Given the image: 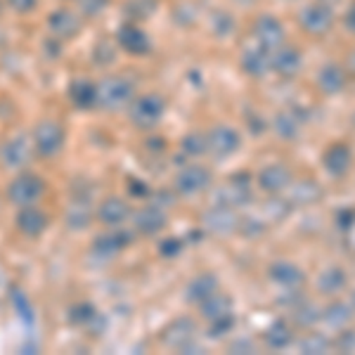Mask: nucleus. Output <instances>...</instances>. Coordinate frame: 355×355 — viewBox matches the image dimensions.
Wrapping results in <instances>:
<instances>
[{
    "label": "nucleus",
    "mask_w": 355,
    "mask_h": 355,
    "mask_svg": "<svg viewBox=\"0 0 355 355\" xmlns=\"http://www.w3.org/2000/svg\"><path fill=\"white\" fill-rule=\"evenodd\" d=\"M133 102V83L123 76H110L97 85V105L105 110H121Z\"/></svg>",
    "instance_id": "f257e3e1"
},
{
    "label": "nucleus",
    "mask_w": 355,
    "mask_h": 355,
    "mask_svg": "<svg viewBox=\"0 0 355 355\" xmlns=\"http://www.w3.org/2000/svg\"><path fill=\"white\" fill-rule=\"evenodd\" d=\"M45 194V182L43 178L33 175V173H21L17 175L8 187V197L10 202L21 206H33Z\"/></svg>",
    "instance_id": "f03ea898"
},
{
    "label": "nucleus",
    "mask_w": 355,
    "mask_h": 355,
    "mask_svg": "<svg viewBox=\"0 0 355 355\" xmlns=\"http://www.w3.org/2000/svg\"><path fill=\"white\" fill-rule=\"evenodd\" d=\"M299 24L311 36H324L334 26V12L327 3H313L299 12Z\"/></svg>",
    "instance_id": "7ed1b4c3"
},
{
    "label": "nucleus",
    "mask_w": 355,
    "mask_h": 355,
    "mask_svg": "<svg viewBox=\"0 0 355 355\" xmlns=\"http://www.w3.org/2000/svg\"><path fill=\"white\" fill-rule=\"evenodd\" d=\"M164 100L159 95H140L137 100L130 102V119L137 128H152L162 121L164 116Z\"/></svg>",
    "instance_id": "20e7f679"
},
{
    "label": "nucleus",
    "mask_w": 355,
    "mask_h": 355,
    "mask_svg": "<svg viewBox=\"0 0 355 355\" xmlns=\"http://www.w3.org/2000/svg\"><path fill=\"white\" fill-rule=\"evenodd\" d=\"M242 145V137L232 125H216L209 135H206V152H211L216 159H227Z\"/></svg>",
    "instance_id": "39448f33"
},
{
    "label": "nucleus",
    "mask_w": 355,
    "mask_h": 355,
    "mask_svg": "<svg viewBox=\"0 0 355 355\" xmlns=\"http://www.w3.org/2000/svg\"><path fill=\"white\" fill-rule=\"evenodd\" d=\"M64 140H67V133L62 128V123L57 121H45L36 128L33 133V147H36L38 154L43 157H55L57 152L64 147Z\"/></svg>",
    "instance_id": "423d86ee"
},
{
    "label": "nucleus",
    "mask_w": 355,
    "mask_h": 355,
    "mask_svg": "<svg viewBox=\"0 0 355 355\" xmlns=\"http://www.w3.org/2000/svg\"><path fill=\"white\" fill-rule=\"evenodd\" d=\"M218 204L225 206H244L251 202V175L234 173L218 192Z\"/></svg>",
    "instance_id": "0eeeda50"
},
{
    "label": "nucleus",
    "mask_w": 355,
    "mask_h": 355,
    "mask_svg": "<svg viewBox=\"0 0 355 355\" xmlns=\"http://www.w3.org/2000/svg\"><path fill=\"white\" fill-rule=\"evenodd\" d=\"M194 336H197V324L190 318H178L166 329L164 341L178 351H199V346H194Z\"/></svg>",
    "instance_id": "6e6552de"
},
{
    "label": "nucleus",
    "mask_w": 355,
    "mask_h": 355,
    "mask_svg": "<svg viewBox=\"0 0 355 355\" xmlns=\"http://www.w3.org/2000/svg\"><path fill=\"white\" fill-rule=\"evenodd\" d=\"M254 38L256 43H261L263 48H279L284 43V26L277 17L272 15H261L254 21Z\"/></svg>",
    "instance_id": "1a4fd4ad"
},
{
    "label": "nucleus",
    "mask_w": 355,
    "mask_h": 355,
    "mask_svg": "<svg viewBox=\"0 0 355 355\" xmlns=\"http://www.w3.org/2000/svg\"><path fill=\"white\" fill-rule=\"evenodd\" d=\"M242 69H244V73H249V76H254V78L266 76L272 69V50L263 48L261 43L249 45L242 53Z\"/></svg>",
    "instance_id": "9d476101"
},
{
    "label": "nucleus",
    "mask_w": 355,
    "mask_h": 355,
    "mask_svg": "<svg viewBox=\"0 0 355 355\" xmlns=\"http://www.w3.org/2000/svg\"><path fill=\"white\" fill-rule=\"evenodd\" d=\"M322 166L331 178H343L353 166L351 147H348L346 142H334V145H329L322 157Z\"/></svg>",
    "instance_id": "9b49d317"
},
{
    "label": "nucleus",
    "mask_w": 355,
    "mask_h": 355,
    "mask_svg": "<svg viewBox=\"0 0 355 355\" xmlns=\"http://www.w3.org/2000/svg\"><path fill=\"white\" fill-rule=\"evenodd\" d=\"M209 185H211V173L199 164L185 166L175 178V187H178V192H182V194H199Z\"/></svg>",
    "instance_id": "f8f14e48"
},
{
    "label": "nucleus",
    "mask_w": 355,
    "mask_h": 355,
    "mask_svg": "<svg viewBox=\"0 0 355 355\" xmlns=\"http://www.w3.org/2000/svg\"><path fill=\"white\" fill-rule=\"evenodd\" d=\"M294 182V175L284 164H270L259 173V187L263 192H270V194H279L282 190Z\"/></svg>",
    "instance_id": "ddd939ff"
},
{
    "label": "nucleus",
    "mask_w": 355,
    "mask_h": 355,
    "mask_svg": "<svg viewBox=\"0 0 355 355\" xmlns=\"http://www.w3.org/2000/svg\"><path fill=\"white\" fill-rule=\"evenodd\" d=\"M90 218H93V202H90V190H76L71 204H69L67 211V220L69 227L73 230H83V227L90 225Z\"/></svg>",
    "instance_id": "4468645a"
},
{
    "label": "nucleus",
    "mask_w": 355,
    "mask_h": 355,
    "mask_svg": "<svg viewBox=\"0 0 355 355\" xmlns=\"http://www.w3.org/2000/svg\"><path fill=\"white\" fill-rule=\"evenodd\" d=\"M204 220H206V227L216 234H232L239 230V218L234 216L232 206H225V204H216L214 209H209Z\"/></svg>",
    "instance_id": "2eb2a0df"
},
{
    "label": "nucleus",
    "mask_w": 355,
    "mask_h": 355,
    "mask_svg": "<svg viewBox=\"0 0 355 355\" xmlns=\"http://www.w3.org/2000/svg\"><path fill=\"white\" fill-rule=\"evenodd\" d=\"M48 26L55 38H60V41H71V38H76L78 31H81V19H78L71 10H55V12L48 17Z\"/></svg>",
    "instance_id": "dca6fc26"
},
{
    "label": "nucleus",
    "mask_w": 355,
    "mask_h": 355,
    "mask_svg": "<svg viewBox=\"0 0 355 355\" xmlns=\"http://www.w3.org/2000/svg\"><path fill=\"white\" fill-rule=\"evenodd\" d=\"M268 275H270V279L275 284H279V287H284V289H296L306 282L303 268H299L291 261H275Z\"/></svg>",
    "instance_id": "f3484780"
},
{
    "label": "nucleus",
    "mask_w": 355,
    "mask_h": 355,
    "mask_svg": "<svg viewBox=\"0 0 355 355\" xmlns=\"http://www.w3.org/2000/svg\"><path fill=\"white\" fill-rule=\"evenodd\" d=\"M303 67V57L296 48H289V45H279L272 53V69L279 73L282 78H294L299 76Z\"/></svg>",
    "instance_id": "a211bd4d"
},
{
    "label": "nucleus",
    "mask_w": 355,
    "mask_h": 355,
    "mask_svg": "<svg viewBox=\"0 0 355 355\" xmlns=\"http://www.w3.org/2000/svg\"><path fill=\"white\" fill-rule=\"evenodd\" d=\"M45 227H48V216L41 209H36V204L21 206V211L17 214V230L26 237H38L45 232Z\"/></svg>",
    "instance_id": "6ab92c4d"
},
{
    "label": "nucleus",
    "mask_w": 355,
    "mask_h": 355,
    "mask_svg": "<svg viewBox=\"0 0 355 355\" xmlns=\"http://www.w3.org/2000/svg\"><path fill=\"white\" fill-rule=\"evenodd\" d=\"M119 45H121L125 53H130V55H147L152 48L147 33L135 24H123L121 26V31H119Z\"/></svg>",
    "instance_id": "aec40b11"
},
{
    "label": "nucleus",
    "mask_w": 355,
    "mask_h": 355,
    "mask_svg": "<svg viewBox=\"0 0 355 355\" xmlns=\"http://www.w3.org/2000/svg\"><path fill=\"white\" fill-rule=\"evenodd\" d=\"M0 159L8 168H21V166L28 164L31 159V145H28L26 137H12L3 145V152H0Z\"/></svg>",
    "instance_id": "412c9836"
},
{
    "label": "nucleus",
    "mask_w": 355,
    "mask_h": 355,
    "mask_svg": "<svg viewBox=\"0 0 355 355\" xmlns=\"http://www.w3.org/2000/svg\"><path fill=\"white\" fill-rule=\"evenodd\" d=\"M133 223H135L137 232L152 237V234H159L166 227V214L159 206H147V209L137 211Z\"/></svg>",
    "instance_id": "4be33fe9"
},
{
    "label": "nucleus",
    "mask_w": 355,
    "mask_h": 355,
    "mask_svg": "<svg viewBox=\"0 0 355 355\" xmlns=\"http://www.w3.org/2000/svg\"><path fill=\"white\" fill-rule=\"evenodd\" d=\"M318 88L324 95H339L346 88V71L341 64H324L318 71Z\"/></svg>",
    "instance_id": "5701e85b"
},
{
    "label": "nucleus",
    "mask_w": 355,
    "mask_h": 355,
    "mask_svg": "<svg viewBox=\"0 0 355 355\" xmlns=\"http://www.w3.org/2000/svg\"><path fill=\"white\" fill-rule=\"evenodd\" d=\"M128 244H130V234L128 232H112V234H105V237L97 239V242L93 244V254L100 261H110L121 249H125Z\"/></svg>",
    "instance_id": "b1692460"
},
{
    "label": "nucleus",
    "mask_w": 355,
    "mask_h": 355,
    "mask_svg": "<svg viewBox=\"0 0 355 355\" xmlns=\"http://www.w3.org/2000/svg\"><path fill=\"white\" fill-rule=\"evenodd\" d=\"M130 216V209L123 199L119 197H112V199H105L97 209V218H100L105 225H112V227H119L121 223L128 220Z\"/></svg>",
    "instance_id": "393cba45"
},
{
    "label": "nucleus",
    "mask_w": 355,
    "mask_h": 355,
    "mask_svg": "<svg viewBox=\"0 0 355 355\" xmlns=\"http://www.w3.org/2000/svg\"><path fill=\"white\" fill-rule=\"evenodd\" d=\"M218 291V279H216V275H199V277H194L190 284H187V291H185V299L187 303H204L209 299L211 294H216Z\"/></svg>",
    "instance_id": "a878e982"
},
{
    "label": "nucleus",
    "mask_w": 355,
    "mask_h": 355,
    "mask_svg": "<svg viewBox=\"0 0 355 355\" xmlns=\"http://www.w3.org/2000/svg\"><path fill=\"white\" fill-rule=\"evenodd\" d=\"M69 97L78 110H90L97 105V85L93 81H73L69 88Z\"/></svg>",
    "instance_id": "bb28decb"
},
{
    "label": "nucleus",
    "mask_w": 355,
    "mask_h": 355,
    "mask_svg": "<svg viewBox=\"0 0 355 355\" xmlns=\"http://www.w3.org/2000/svg\"><path fill=\"white\" fill-rule=\"evenodd\" d=\"M291 341H294V331H291V327L284 320H275L270 327L266 329V343L272 351H284V348L291 346Z\"/></svg>",
    "instance_id": "cd10ccee"
},
{
    "label": "nucleus",
    "mask_w": 355,
    "mask_h": 355,
    "mask_svg": "<svg viewBox=\"0 0 355 355\" xmlns=\"http://www.w3.org/2000/svg\"><path fill=\"white\" fill-rule=\"evenodd\" d=\"M320 199H322V187H320L315 180L294 182V190H291V204L311 206V204H318Z\"/></svg>",
    "instance_id": "c85d7f7f"
},
{
    "label": "nucleus",
    "mask_w": 355,
    "mask_h": 355,
    "mask_svg": "<svg viewBox=\"0 0 355 355\" xmlns=\"http://www.w3.org/2000/svg\"><path fill=\"white\" fill-rule=\"evenodd\" d=\"M322 320L329 324L331 329H343L353 320V308L348 306V303L334 301L322 311Z\"/></svg>",
    "instance_id": "c756f323"
},
{
    "label": "nucleus",
    "mask_w": 355,
    "mask_h": 355,
    "mask_svg": "<svg viewBox=\"0 0 355 355\" xmlns=\"http://www.w3.org/2000/svg\"><path fill=\"white\" fill-rule=\"evenodd\" d=\"M202 306V315L206 320H216V318H223V315H230L232 313V299L225 294H211L209 299L204 303H199Z\"/></svg>",
    "instance_id": "7c9ffc66"
},
{
    "label": "nucleus",
    "mask_w": 355,
    "mask_h": 355,
    "mask_svg": "<svg viewBox=\"0 0 355 355\" xmlns=\"http://www.w3.org/2000/svg\"><path fill=\"white\" fill-rule=\"evenodd\" d=\"M275 130H277L279 137L284 140H294L296 135L301 133V119L296 110H289V112H279L275 116Z\"/></svg>",
    "instance_id": "2f4dec72"
},
{
    "label": "nucleus",
    "mask_w": 355,
    "mask_h": 355,
    "mask_svg": "<svg viewBox=\"0 0 355 355\" xmlns=\"http://www.w3.org/2000/svg\"><path fill=\"white\" fill-rule=\"evenodd\" d=\"M343 287H346V272H343L341 268L331 266L327 270L320 272L318 289L322 291V294H339Z\"/></svg>",
    "instance_id": "473e14b6"
},
{
    "label": "nucleus",
    "mask_w": 355,
    "mask_h": 355,
    "mask_svg": "<svg viewBox=\"0 0 355 355\" xmlns=\"http://www.w3.org/2000/svg\"><path fill=\"white\" fill-rule=\"evenodd\" d=\"M320 320H322V308H318L315 303L303 301L294 308V322L299 324V327L308 329V327H313V324H318Z\"/></svg>",
    "instance_id": "72a5a7b5"
},
{
    "label": "nucleus",
    "mask_w": 355,
    "mask_h": 355,
    "mask_svg": "<svg viewBox=\"0 0 355 355\" xmlns=\"http://www.w3.org/2000/svg\"><path fill=\"white\" fill-rule=\"evenodd\" d=\"M301 353H308V355H322V353H329L331 348H334V343H331L324 334H308L306 339L301 341Z\"/></svg>",
    "instance_id": "f704fd0d"
},
{
    "label": "nucleus",
    "mask_w": 355,
    "mask_h": 355,
    "mask_svg": "<svg viewBox=\"0 0 355 355\" xmlns=\"http://www.w3.org/2000/svg\"><path fill=\"white\" fill-rule=\"evenodd\" d=\"M211 26H214L216 36L225 38V36H232V31H234V26H237V21H234L232 15H227V12H223V10H218V12L211 17Z\"/></svg>",
    "instance_id": "c9c22d12"
},
{
    "label": "nucleus",
    "mask_w": 355,
    "mask_h": 355,
    "mask_svg": "<svg viewBox=\"0 0 355 355\" xmlns=\"http://www.w3.org/2000/svg\"><path fill=\"white\" fill-rule=\"evenodd\" d=\"M234 327V315H223V318H216V320H209V331L206 334L211 336V339H223V336L227 334V331H232Z\"/></svg>",
    "instance_id": "e433bc0d"
},
{
    "label": "nucleus",
    "mask_w": 355,
    "mask_h": 355,
    "mask_svg": "<svg viewBox=\"0 0 355 355\" xmlns=\"http://www.w3.org/2000/svg\"><path fill=\"white\" fill-rule=\"evenodd\" d=\"M291 209H294L291 199H272L266 206V214L270 216V220H284L291 214Z\"/></svg>",
    "instance_id": "4c0bfd02"
},
{
    "label": "nucleus",
    "mask_w": 355,
    "mask_h": 355,
    "mask_svg": "<svg viewBox=\"0 0 355 355\" xmlns=\"http://www.w3.org/2000/svg\"><path fill=\"white\" fill-rule=\"evenodd\" d=\"M157 10V0H130L128 3V15L133 19H147Z\"/></svg>",
    "instance_id": "58836bf2"
},
{
    "label": "nucleus",
    "mask_w": 355,
    "mask_h": 355,
    "mask_svg": "<svg viewBox=\"0 0 355 355\" xmlns=\"http://www.w3.org/2000/svg\"><path fill=\"white\" fill-rule=\"evenodd\" d=\"M182 152L187 157H199V154L206 152V135H199V133H192L182 140Z\"/></svg>",
    "instance_id": "ea45409f"
},
{
    "label": "nucleus",
    "mask_w": 355,
    "mask_h": 355,
    "mask_svg": "<svg viewBox=\"0 0 355 355\" xmlns=\"http://www.w3.org/2000/svg\"><path fill=\"white\" fill-rule=\"evenodd\" d=\"M97 318H100V315H97V311L90 306V303H78V306L71 311V320L76 324H93Z\"/></svg>",
    "instance_id": "a19ab883"
},
{
    "label": "nucleus",
    "mask_w": 355,
    "mask_h": 355,
    "mask_svg": "<svg viewBox=\"0 0 355 355\" xmlns=\"http://www.w3.org/2000/svg\"><path fill=\"white\" fill-rule=\"evenodd\" d=\"M107 3H110V0H78V8H81L83 17L93 19V17H100L102 12H105Z\"/></svg>",
    "instance_id": "79ce46f5"
},
{
    "label": "nucleus",
    "mask_w": 355,
    "mask_h": 355,
    "mask_svg": "<svg viewBox=\"0 0 355 355\" xmlns=\"http://www.w3.org/2000/svg\"><path fill=\"white\" fill-rule=\"evenodd\" d=\"M182 251V242L178 237H171V239H164L162 244H159V254L164 256V259H178Z\"/></svg>",
    "instance_id": "37998d69"
},
{
    "label": "nucleus",
    "mask_w": 355,
    "mask_h": 355,
    "mask_svg": "<svg viewBox=\"0 0 355 355\" xmlns=\"http://www.w3.org/2000/svg\"><path fill=\"white\" fill-rule=\"evenodd\" d=\"M355 225V209H341L336 211V227L339 230H351V227Z\"/></svg>",
    "instance_id": "c03bdc74"
},
{
    "label": "nucleus",
    "mask_w": 355,
    "mask_h": 355,
    "mask_svg": "<svg viewBox=\"0 0 355 355\" xmlns=\"http://www.w3.org/2000/svg\"><path fill=\"white\" fill-rule=\"evenodd\" d=\"M242 232L246 234V237H259L261 232H266V225H263L259 218H244Z\"/></svg>",
    "instance_id": "a18cd8bd"
},
{
    "label": "nucleus",
    "mask_w": 355,
    "mask_h": 355,
    "mask_svg": "<svg viewBox=\"0 0 355 355\" xmlns=\"http://www.w3.org/2000/svg\"><path fill=\"white\" fill-rule=\"evenodd\" d=\"M336 346H339L341 353H355V331L353 329L343 331L339 336V341H336Z\"/></svg>",
    "instance_id": "49530a36"
},
{
    "label": "nucleus",
    "mask_w": 355,
    "mask_h": 355,
    "mask_svg": "<svg viewBox=\"0 0 355 355\" xmlns=\"http://www.w3.org/2000/svg\"><path fill=\"white\" fill-rule=\"evenodd\" d=\"M8 3H10V8H12L15 12L26 15V12H31V10L36 8L38 0H8Z\"/></svg>",
    "instance_id": "de8ad7c7"
},
{
    "label": "nucleus",
    "mask_w": 355,
    "mask_h": 355,
    "mask_svg": "<svg viewBox=\"0 0 355 355\" xmlns=\"http://www.w3.org/2000/svg\"><path fill=\"white\" fill-rule=\"evenodd\" d=\"M306 299L299 294V291H289V294H284L282 299H277V303L279 306H284V308H296L299 303H303Z\"/></svg>",
    "instance_id": "09e8293b"
},
{
    "label": "nucleus",
    "mask_w": 355,
    "mask_h": 355,
    "mask_svg": "<svg viewBox=\"0 0 355 355\" xmlns=\"http://www.w3.org/2000/svg\"><path fill=\"white\" fill-rule=\"evenodd\" d=\"M239 351H244V353H254L256 351V346L251 341H246V339H242V341H237L232 346V353H239Z\"/></svg>",
    "instance_id": "8fccbe9b"
},
{
    "label": "nucleus",
    "mask_w": 355,
    "mask_h": 355,
    "mask_svg": "<svg viewBox=\"0 0 355 355\" xmlns=\"http://www.w3.org/2000/svg\"><path fill=\"white\" fill-rule=\"evenodd\" d=\"M130 192L137 194V197H142V194H147V192H150V187H147L142 180H130Z\"/></svg>",
    "instance_id": "3c124183"
},
{
    "label": "nucleus",
    "mask_w": 355,
    "mask_h": 355,
    "mask_svg": "<svg viewBox=\"0 0 355 355\" xmlns=\"http://www.w3.org/2000/svg\"><path fill=\"white\" fill-rule=\"evenodd\" d=\"M249 123H251V130H254L256 135L263 133V130L268 128V123L263 121V119H259V116H249Z\"/></svg>",
    "instance_id": "603ef678"
},
{
    "label": "nucleus",
    "mask_w": 355,
    "mask_h": 355,
    "mask_svg": "<svg viewBox=\"0 0 355 355\" xmlns=\"http://www.w3.org/2000/svg\"><path fill=\"white\" fill-rule=\"evenodd\" d=\"M343 21H346V28H348V31L355 33V3L351 5V8H348L346 19H343Z\"/></svg>",
    "instance_id": "864d4df0"
},
{
    "label": "nucleus",
    "mask_w": 355,
    "mask_h": 355,
    "mask_svg": "<svg viewBox=\"0 0 355 355\" xmlns=\"http://www.w3.org/2000/svg\"><path fill=\"white\" fill-rule=\"evenodd\" d=\"M353 306H355V294H353Z\"/></svg>",
    "instance_id": "5fc2aeb1"
},
{
    "label": "nucleus",
    "mask_w": 355,
    "mask_h": 355,
    "mask_svg": "<svg viewBox=\"0 0 355 355\" xmlns=\"http://www.w3.org/2000/svg\"><path fill=\"white\" fill-rule=\"evenodd\" d=\"M0 10H3V5H0Z\"/></svg>",
    "instance_id": "6e6d98bb"
}]
</instances>
